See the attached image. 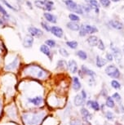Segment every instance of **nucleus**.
Masks as SVG:
<instances>
[{
  "label": "nucleus",
  "instance_id": "nucleus-1",
  "mask_svg": "<svg viewBox=\"0 0 124 125\" xmlns=\"http://www.w3.org/2000/svg\"><path fill=\"white\" fill-rule=\"evenodd\" d=\"M43 113H30V114L23 115L22 119L27 125L38 124L43 118Z\"/></svg>",
  "mask_w": 124,
  "mask_h": 125
},
{
  "label": "nucleus",
  "instance_id": "nucleus-43",
  "mask_svg": "<svg viewBox=\"0 0 124 125\" xmlns=\"http://www.w3.org/2000/svg\"><path fill=\"white\" fill-rule=\"evenodd\" d=\"M26 3H27V6H28V7H29L30 8H32V5H31V3H30V2L27 1V2H26Z\"/></svg>",
  "mask_w": 124,
  "mask_h": 125
},
{
  "label": "nucleus",
  "instance_id": "nucleus-35",
  "mask_svg": "<svg viewBox=\"0 0 124 125\" xmlns=\"http://www.w3.org/2000/svg\"><path fill=\"white\" fill-rule=\"evenodd\" d=\"M65 65H66V62L64 60H60L57 63V66L60 68H65Z\"/></svg>",
  "mask_w": 124,
  "mask_h": 125
},
{
  "label": "nucleus",
  "instance_id": "nucleus-21",
  "mask_svg": "<svg viewBox=\"0 0 124 125\" xmlns=\"http://www.w3.org/2000/svg\"><path fill=\"white\" fill-rule=\"evenodd\" d=\"M86 105H87L88 106H91L93 110H95V111H98V110H100V105H99V104H98L97 101H87Z\"/></svg>",
  "mask_w": 124,
  "mask_h": 125
},
{
  "label": "nucleus",
  "instance_id": "nucleus-33",
  "mask_svg": "<svg viewBox=\"0 0 124 125\" xmlns=\"http://www.w3.org/2000/svg\"><path fill=\"white\" fill-rule=\"evenodd\" d=\"M100 3L102 4V6L107 8L110 5V0H100Z\"/></svg>",
  "mask_w": 124,
  "mask_h": 125
},
{
  "label": "nucleus",
  "instance_id": "nucleus-30",
  "mask_svg": "<svg viewBox=\"0 0 124 125\" xmlns=\"http://www.w3.org/2000/svg\"><path fill=\"white\" fill-rule=\"evenodd\" d=\"M69 18L70 19L71 21H78L80 20V18L78 17V16L75 15V14H69Z\"/></svg>",
  "mask_w": 124,
  "mask_h": 125
},
{
  "label": "nucleus",
  "instance_id": "nucleus-18",
  "mask_svg": "<svg viewBox=\"0 0 124 125\" xmlns=\"http://www.w3.org/2000/svg\"><path fill=\"white\" fill-rule=\"evenodd\" d=\"M82 71L83 72V74L88 75V76H91L92 78L95 76V73L94 71H92V70H89L88 68H86L85 65H82Z\"/></svg>",
  "mask_w": 124,
  "mask_h": 125
},
{
  "label": "nucleus",
  "instance_id": "nucleus-42",
  "mask_svg": "<svg viewBox=\"0 0 124 125\" xmlns=\"http://www.w3.org/2000/svg\"><path fill=\"white\" fill-rule=\"evenodd\" d=\"M81 96H83V99H85V98L86 97V94L85 91H84V90L82 91V95H81Z\"/></svg>",
  "mask_w": 124,
  "mask_h": 125
},
{
  "label": "nucleus",
  "instance_id": "nucleus-26",
  "mask_svg": "<svg viewBox=\"0 0 124 125\" xmlns=\"http://www.w3.org/2000/svg\"><path fill=\"white\" fill-rule=\"evenodd\" d=\"M77 56H78L80 59H82V60H86V59L87 58L86 53L84 51H82V50L78 51V52H77Z\"/></svg>",
  "mask_w": 124,
  "mask_h": 125
},
{
  "label": "nucleus",
  "instance_id": "nucleus-9",
  "mask_svg": "<svg viewBox=\"0 0 124 125\" xmlns=\"http://www.w3.org/2000/svg\"><path fill=\"white\" fill-rule=\"evenodd\" d=\"M68 69L69 70V71L71 73L75 74L78 71V65H77L76 61L74 60H70L68 62Z\"/></svg>",
  "mask_w": 124,
  "mask_h": 125
},
{
  "label": "nucleus",
  "instance_id": "nucleus-38",
  "mask_svg": "<svg viewBox=\"0 0 124 125\" xmlns=\"http://www.w3.org/2000/svg\"><path fill=\"white\" fill-rule=\"evenodd\" d=\"M86 34L85 30H84L83 25H81V29H80V30H79V35H80V36H85Z\"/></svg>",
  "mask_w": 124,
  "mask_h": 125
},
{
  "label": "nucleus",
  "instance_id": "nucleus-3",
  "mask_svg": "<svg viewBox=\"0 0 124 125\" xmlns=\"http://www.w3.org/2000/svg\"><path fill=\"white\" fill-rule=\"evenodd\" d=\"M105 73L109 77L114 78V79H118L120 77V72H119L118 69L114 65H110L105 68Z\"/></svg>",
  "mask_w": 124,
  "mask_h": 125
},
{
  "label": "nucleus",
  "instance_id": "nucleus-31",
  "mask_svg": "<svg viewBox=\"0 0 124 125\" xmlns=\"http://www.w3.org/2000/svg\"><path fill=\"white\" fill-rule=\"evenodd\" d=\"M59 52L60 54L62 56H65V57H67V56H69V52H67V50H65V48H60L59 50Z\"/></svg>",
  "mask_w": 124,
  "mask_h": 125
},
{
  "label": "nucleus",
  "instance_id": "nucleus-37",
  "mask_svg": "<svg viewBox=\"0 0 124 125\" xmlns=\"http://www.w3.org/2000/svg\"><path fill=\"white\" fill-rule=\"evenodd\" d=\"M113 98H114V100L117 101L118 102H121V101H122V99H121V96H119V94L118 93H114V95H113Z\"/></svg>",
  "mask_w": 124,
  "mask_h": 125
},
{
  "label": "nucleus",
  "instance_id": "nucleus-24",
  "mask_svg": "<svg viewBox=\"0 0 124 125\" xmlns=\"http://www.w3.org/2000/svg\"><path fill=\"white\" fill-rule=\"evenodd\" d=\"M80 113H81V115H83L84 118H85V119H88V118H91L90 112L88 111V110H86V108H82V109L80 110Z\"/></svg>",
  "mask_w": 124,
  "mask_h": 125
},
{
  "label": "nucleus",
  "instance_id": "nucleus-16",
  "mask_svg": "<svg viewBox=\"0 0 124 125\" xmlns=\"http://www.w3.org/2000/svg\"><path fill=\"white\" fill-rule=\"evenodd\" d=\"M66 26L69 28V30H71L72 31H78L79 29H80L79 25L77 24L76 22H69L66 25Z\"/></svg>",
  "mask_w": 124,
  "mask_h": 125
},
{
  "label": "nucleus",
  "instance_id": "nucleus-5",
  "mask_svg": "<svg viewBox=\"0 0 124 125\" xmlns=\"http://www.w3.org/2000/svg\"><path fill=\"white\" fill-rule=\"evenodd\" d=\"M53 4L54 3H53V2H51V1L43 2V1H40V0H37V1H35V5L38 7V8L43 9V10L49 11L52 9Z\"/></svg>",
  "mask_w": 124,
  "mask_h": 125
},
{
  "label": "nucleus",
  "instance_id": "nucleus-32",
  "mask_svg": "<svg viewBox=\"0 0 124 125\" xmlns=\"http://www.w3.org/2000/svg\"><path fill=\"white\" fill-rule=\"evenodd\" d=\"M69 125H81V122L78 119H73L70 120Z\"/></svg>",
  "mask_w": 124,
  "mask_h": 125
},
{
  "label": "nucleus",
  "instance_id": "nucleus-23",
  "mask_svg": "<svg viewBox=\"0 0 124 125\" xmlns=\"http://www.w3.org/2000/svg\"><path fill=\"white\" fill-rule=\"evenodd\" d=\"M73 88L75 91H78L81 88V83L77 77L73 78Z\"/></svg>",
  "mask_w": 124,
  "mask_h": 125
},
{
  "label": "nucleus",
  "instance_id": "nucleus-17",
  "mask_svg": "<svg viewBox=\"0 0 124 125\" xmlns=\"http://www.w3.org/2000/svg\"><path fill=\"white\" fill-rule=\"evenodd\" d=\"M74 102L76 106H80V105H82L83 104L84 99L83 98V96L81 95H76L74 99Z\"/></svg>",
  "mask_w": 124,
  "mask_h": 125
},
{
  "label": "nucleus",
  "instance_id": "nucleus-15",
  "mask_svg": "<svg viewBox=\"0 0 124 125\" xmlns=\"http://www.w3.org/2000/svg\"><path fill=\"white\" fill-rule=\"evenodd\" d=\"M44 17H45V19L48 21L51 22V23H56L57 22V17L52 15V14L49 13V12H45L44 13Z\"/></svg>",
  "mask_w": 124,
  "mask_h": 125
},
{
  "label": "nucleus",
  "instance_id": "nucleus-46",
  "mask_svg": "<svg viewBox=\"0 0 124 125\" xmlns=\"http://www.w3.org/2000/svg\"><path fill=\"white\" fill-rule=\"evenodd\" d=\"M123 52H124V45H123Z\"/></svg>",
  "mask_w": 124,
  "mask_h": 125
},
{
  "label": "nucleus",
  "instance_id": "nucleus-13",
  "mask_svg": "<svg viewBox=\"0 0 124 125\" xmlns=\"http://www.w3.org/2000/svg\"><path fill=\"white\" fill-rule=\"evenodd\" d=\"M86 41H87L88 44L92 47L97 46L98 43H99V39H98L96 36H90Z\"/></svg>",
  "mask_w": 124,
  "mask_h": 125
},
{
  "label": "nucleus",
  "instance_id": "nucleus-10",
  "mask_svg": "<svg viewBox=\"0 0 124 125\" xmlns=\"http://www.w3.org/2000/svg\"><path fill=\"white\" fill-rule=\"evenodd\" d=\"M34 43V38L31 36H26L25 37L24 40H23V46L25 48H29L33 46Z\"/></svg>",
  "mask_w": 124,
  "mask_h": 125
},
{
  "label": "nucleus",
  "instance_id": "nucleus-14",
  "mask_svg": "<svg viewBox=\"0 0 124 125\" xmlns=\"http://www.w3.org/2000/svg\"><path fill=\"white\" fill-rule=\"evenodd\" d=\"M83 28H84V30H85L86 34H94V33L98 31L96 27L92 26V25H83Z\"/></svg>",
  "mask_w": 124,
  "mask_h": 125
},
{
  "label": "nucleus",
  "instance_id": "nucleus-20",
  "mask_svg": "<svg viewBox=\"0 0 124 125\" xmlns=\"http://www.w3.org/2000/svg\"><path fill=\"white\" fill-rule=\"evenodd\" d=\"M17 64H18V58H16L12 62L9 63L8 65H6L5 69L7 70H12L14 69H16V67L17 66Z\"/></svg>",
  "mask_w": 124,
  "mask_h": 125
},
{
  "label": "nucleus",
  "instance_id": "nucleus-27",
  "mask_svg": "<svg viewBox=\"0 0 124 125\" xmlns=\"http://www.w3.org/2000/svg\"><path fill=\"white\" fill-rule=\"evenodd\" d=\"M66 45L72 49H75L78 47V43L76 41H68L66 42Z\"/></svg>",
  "mask_w": 124,
  "mask_h": 125
},
{
  "label": "nucleus",
  "instance_id": "nucleus-25",
  "mask_svg": "<svg viewBox=\"0 0 124 125\" xmlns=\"http://www.w3.org/2000/svg\"><path fill=\"white\" fill-rule=\"evenodd\" d=\"M106 105L109 108H114L115 104H114V101L113 100V98L110 97V96H108L106 99Z\"/></svg>",
  "mask_w": 124,
  "mask_h": 125
},
{
  "label": "nucleus",
  "instance_id": "nucleus-45",
  "mask_svg": "<svg viewBox=\"0 0 124 125\" xmlns=\"http://www.w3.org/2000/svg\"><path fill=\"white\" fill-rule=\"evenodd\" d=\"M112 1H114V2H118V1H120V0H112Z\"/></svg>",
  "mask_w": 124,
  "mask_h": 125
},
{
  "label": "nucleus",
  "instance_id": "nucleus-19",
  "mask_svg": "<svg viewBox=\"0 0 124 125\" xmlns=\"http://www.w3.org/2000/svg\"><path fill=\"white\" fill-rule=\"evenodd\" d=\"M40 51L51 59V50L49 49V47L45 45V44H43V45H42L40 47Z\"/></svg>",
  "mask_w": 124,
  "mask_h": 125
},
{
  "label": "nucleus",
  "instance_id": "nucleus-7",
  "mask_svg": "<svg viewBox=\"0 0 124 125\" xmlns=\"http://www.w3.org/2000/svg\"><path fill=\"white\" fill-rule=\"evenodd\" d=\"M29 32L32 36H34L37 38H40L41 36L43 35V30H41L40 29H38V28H36V27H29Z\"/></svg>",
  "mask_w": 124,
  "mask_h": 125
},
{
  "label": "nucleus",
  "instance_id": "nucleus-40",
  "mask_svg": "<svg viewBox=\"0 0 124 125\" xmlns=\"http://www.w3.org/2000/svg\"><path fill=\"white\" fill-rule=\"evenodd\" d=\"M0 12L3 14V16H8V12H7V11H5V9H4L1 5H0Z\"/></svg>",
  "mask_w": 124,
  "mask_h": 125
},
{
  "label": "nucleus",
  "instance_id": "nucleus-22",
  "mask_svg": "<svg viewBox=\"0 0 124 125\" xmlns=\"http://www.w3.org/2000/svg\"><path fill=\"white\" fill-rule=\"evenodd\" d=\"M106 62H107V61L105 60L104 58L100 57V56H96V65H97V67H99V68L103 67L104 65H106Z\"/></svg>",
  "mask_w": 124,
  "mask_h": 125
},
{
  "label": "nucleus",
  "instance_id": "nucleus-8",
  "mask_svg": "<svg viewBox=\"0 0 124 125\" xmlns=\"http://www.w3.org/2000/svg\"><path fill=\"white\" fill-rule=\"evenodd\" d=\"M51 32L57 38H62L63 34H64V32H63L62 29H61V28H60V27H58V26L51 27Z\"/></svg>",
  "mask_w": 124,
  "mask_h": 125
},
{
  "label": "nucleus",
  "instance_id": "nucleus-2",
  "mask_svg": "<svg viewBox=\"0 0 124 125\" xmlns=\"http://www.w3.org/2000/svg\"><path fill=\"white\" fill-rule=\"evenodd\" d=\"M28 74L33 75L34 77L39 78V79H44L48 75V72L38 66V65H31L29 68Z\"/></svg>",
  "mask_w": 124,
  "mask_h": 125
},
{
  "label": "nucleus",
  "instance_id": "nucleus-28",
  "mask_svg": "<svg viewBox=\"0 0 124 125\" xmlns=\"http://www.w3.org/2000/svg\"><path fill=\"white\" fill-rule=\"evenodd\" d=\"M46 45L48 47H50V48H54V47L56 46V42L54 41V40L52 39H48L47 40V41L45 42Z\"/></svg>",
  "mask_w": 124,
  "mask_h": 125
},
{
  "label": "nucleus",
  "instance_id": "nucleus-6",
  "mask_svg": "<svg viewBox=\"0 0 124 125\" xmlns=\"http://www.w3.org/2000/svg\"><path fill=\"white\" fill-rule=\"evenodd\" d=\"M43 99L40 96H34V97L28 98V102L31 103L34 105H36V106L40 105L41 104L43 103Z\"/></svg>",
  "mask_w": 124,
  "mask_h": 125
},
{
  "label": "nucleus",
  "instance_id": "nucleus-4",
  "mask_svg": "<svg viewBox=\"0 0 124 125\" xmlns=\"http://www.w3.org/2000/svg\"><path fill=\"white\" fill-rule=\"evenodd\" d=\"M65 5L68 7V8H69V10H71L72 11H74V12H77L79 14H83L82 7L78 6L76 3H74L73 0H65Z\"/></svg>",
  "mask_w": 124,
  "mask_h": 125
},
{
  "label": "nucleus",
  "instance_id": "nucleus-29",
  "mask_svg": "<svg viewBox=\"0 0 124 125\" xmlns=\"http://www.w3.org/2000/svg\"><path fill=\"white\" fill-rule=\"evenodd\" d=\"M111 86L113 87L114 89H119L121 88V84L117 81V80H113L111 82Z\"/></svg>",
  "mask_w": 124,
  "mask_h": 125
},
{
  "label": "nucleus",
  "instance_id": "nucleus-12",
  "mask_svg": "<svg viewBox=\"0 0 124 125\" xmlns=\"http://www.w3.org/2000/svg\"><path fill=\"white\" fill-rule=\"evenodd\" d=\"M109 24L113 28L116 30H121L123 29V24L120 21H118L117 20H113L111 21L110 22H109Z\"/></svg>",
  "mask_w": 124,
  "mask_h": 125
},
{
  "label": "nucleus",
  "instance_id": "nucleus-44",
  "mask_svg": "<svg viewBox=\"0 0 124 125\" xmlns=\"http://www.w3.org/2000/svg\"><path fill=\"white\" fill-rule=\"evenodd\" d=\"M79 75H80V77H83V72L82 71V70H80V71H79Z\"/></svg>",
  "mask_w": 124,
  "mask_h": 125
},
{
  "label": "nucleus",
  "instance_id": "nucleus-34",
  "mask_svg": "<svg viewBox=\"0 0 124 125\" xmlns=\"http://www.w3.org/2000/svg\"><path fill=\"white\" fill-rule=\"evenodd\" d=\"M97 47H98V48H99L100 50H101V51H104L105 48V44H104V43H103L102 40H99V43H98Z\"/></svg>",
  "mask_w": 124,
  "mask_h": 125
},
{
  "label": "nucleus",
  "instance_id": "nucleus-36",
  "mask_svg": "<svg viewBox=\"0 0 124 125\" xmlns=\"http://www.w3.org/2000/svg\"><path fill=\"white\" fill-rule=\"evenodd\" d=\"M41 25H42V26H43V29H45L47 31H51V27L49 26V25L48 24H47L46 22H42L41 23Z\"/></svg>",
  "mask_w": 124,
  "mask_h": 125
},
{
  "label": "nucleus",
  "instance_id": "nucleus-39",
  "mask_svg": "<svg viewBox=\"0 0 124 125\" xmlns=\"http://www.w3.org/2000/svg\"><path fill=\"white\" fill-rule=\"evenodd\" d=\"M114 114L112 112H110V111H108L106 113V118L108 119H109V120H111V119H114Z\"/></svg>",
  "mask_w": 124,
  "mask_h": 125
},
{
  "label": "nucleus",
  "instance_id": "nucleus-41",
  "mask_svg": "<svg viewBox=\"0 0 124 125\" xmlns=\"http://www.w3.org/2000/svg\"><path fill=\"white\" fill-rule=\"evenodd\" d=\"M113 59H114V56H113L112 54H110V53H107L106 54V60L107 61H113Z\"/></svg>",
  "mask_w": 124,
  "mask_h": 125
},
{
  "label": "nucleus",
  "instance_id": "nucleus-11",
  "mask_svg": "<svg viewBox=\"0 0 124 125\" xmlns=\"http://www.w3.org/2000/svg\"><path fill=\"white\" fill-rule=\"evenodd\" d=\"M111 48H112V51L114 52V58H115V60L117 61V62H119L120 60L122 59L121 52L119 51L118 48H115V47H114L113 44H111Z\"/></svg>",
  "mask_w": 124,
  "mask_h": 125
}]
</instances>
